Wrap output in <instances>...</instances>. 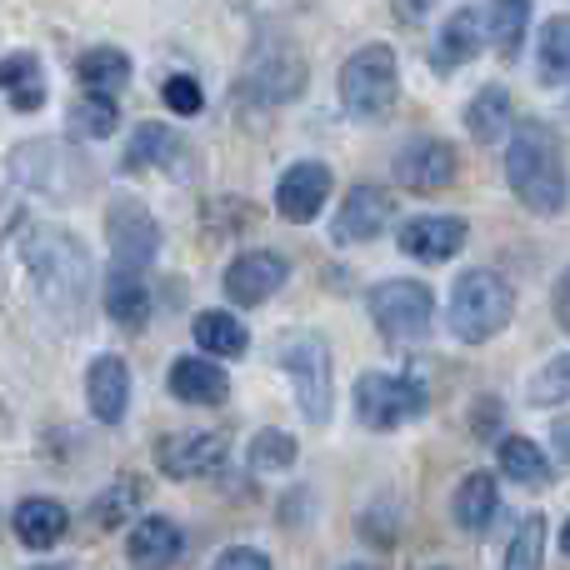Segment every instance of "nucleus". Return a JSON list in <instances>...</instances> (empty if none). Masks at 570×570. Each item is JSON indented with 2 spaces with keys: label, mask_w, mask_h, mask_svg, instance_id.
<instances>
[{
  "label": "nucleus",
  "mask_w": 570,
  "mask_h": 570,
  "mask_svg": "<svg viewBox=\"0 0 570 570\" xmlns=\"http://www.w3.org/2000/svg\"><path fill=\"white\" fill-rule=\"evenodd\" d=\"M531 6L535 0H485V30H491L495 56H521L525 30H531Z\"/></svg>",
  "instance_id": "b1692460"
},
{
  "label": "nucleus",
  "mask_w": 570,
  "mask_h": 570,
  "mask_svg": "<svg viewBox=\"0 0 570 570\" xmlns=\"http://www.w3.org/2000/svg\"><path fill=\"white\" fill-rule=\"evenodd\" d=\"M495 461H501V475H511L515 485H546L551 481V455L531 441V435H505L495 445Z\"/></svg>",
  "instance_id": "cd10ccee"
},
{
  "label": "nucleus",
  "mask_w": 570,
  "mask_h": 570,
  "mask_svg": "<svg viewBox=\"0 0 570 570\" xmlns=\"http://www.w3.org/2000/svg\"><path fill=\"white\" fill-rule=\"evenodd\" d=\"M395 176H401L405 190H421V196L445 190L455 180V150L435 136H415L411 146L395 156Z\"/></svg>",
  "instance_id": "ddd939ff"
},
{
  "label": "nucleus",
  "mask_w": 570,
  "mask_h": 570,
  "mask_svg": "<svg viewBox=\"0 0 570 570\" xmlns=\"http://www.w3.org/2000/svg\"><path fill=\"white\" fill-rule=\"evenodd\" d=\"M190 335H196V345L206 355H216V361H236V355H246V345H250L246 325H240L230 311H200L196 325H190Z\"/></svg>",
  "instance_id": "a878e982"
},
{
  "label": "nucleus",
  "mask_w": 570,
  "mask_h": 570,
  "mask_svg": "<svg viewBox=\"0 0 570 570\" xmlns=\"http://www.w3.org/2000/svg\"><path fill=\"white\" fill-rule=\"evenodd\" d=\"M556 321H561V331H570V266L556 281Z\"/></svg>",
  "instance_id": "4c0bfd02"
},
{
  "label": "nucleus",
  "mask_w": 570,
  "mask_h": 570,
  "mask_svg": "<svg viewBox=\"0 0 570 570\" xmlns=\"http://www.w3.org/2000/svg\"><path fill=\"white\" fill-rule=\"evenodd\" d=\"M106 240H110L116 266L146 271L150 261H156V250H160V226H156V216H150L140 200L116 196L110 200V210H106Z\"/></svg>",
  "instance_id": "6e6552de"
},
{
  "label": "nucleus",
  "mask_w": 570,
  "mask_h": 570,
  "mask_svg": "<svg viewBox=\"0 0 570 570\" xmlns=\"http://www.w3.org/2000/svg\"><path fill=\"white\" fill-rule=\"evenodd\" d=\"M20 256L26 271L36 276V291L46 295V305L66 321H80L90 301V256L70 230L60 226H30L20 236Z\"/></svg>",
  "instance_id": "f03ea898"
},
{
  "label": "nucleus",
  "mask_w": 570,
  "mask_h": 570,
  "mask_svg": "<svg viewBox=\"0 0 570 570\" xmlns=\"http://www.w3.org/2000/svg\"><path fill=\"white\" fill-rule=\"evenodd\" d=\"M281 371L291 375V391L295 405L311 425H325L335 411V371H331V345L321 335H291L281 345Z\"/></svg>",
  "instance_id": "423d86ee"
},
{
  "label": "nucleus",
  "mask_w": 570,
  "mask_h": 570,
  "mask_svg": "<svg viewBox=\"0 0 570 570\" xmlns=\"http://www.w3.org/2000/svg\"><path fill=\"white\" fill-rule=\"evenodd\" d=\"M525 401H531L535 411H556V405L570 401V351L551 355V361L525 381Z\"/></svg>",
  "instance_id": "7c9ffc66"
},
{
  "label": "nucleus",
  "mask_w": 570,
  "mask_h": 570,
  "mask_svg": "<svg viewBox=\"0 0 570 570\" xmlns=\"http://www.w3.org/2000/svg\"><path fill=\"white\" fill-rule=\"evenodd\" d=\"M291 281V261L281 250H246L226 266V295L236 305H261Z\"/></svg>",
  "instance_id": "f8f14e48"
},
{
  "label": "nucleus",
  "mask_w": 570,
  "mask_h": 570,
  "mask_svg": "<svg viewBox=\"0 0 570 570\" xmlns=\"http://www.w3.org/2000/svg\"><path fill=\"white\" fill-rule=\"evenodd\" d=\"M511 120H515V106H511V90L505 86H481L471 96V106H465V130H471L481 146L511 136Z\"/></svg>",
  "instance_id": "4be33fe9"
},
{
  "label": "nucleus",
  "mask_w": 570,
  "mask_h": 570,
  "mask_svg": "<svg viewBox=\"0 0 570 570\" xmlns=\"http://www.w3.org/2000/svg\"><path fill=\"white\" fill-rule=\"evenodd\" d=\"M116 100L110 96H80L76 100V110H70V136H80V140H106L110 130H116Z\"/></svg>",
  "instance_id": "2f4dec72"
},
{
  "label": "nucleus",
  "mask_w": 570,
  "mask_h": 570,
  "mask_svg": "<svg viewBox=\"0 0 570 570\" xmlns=\"http://www.w3.org/2000/svg\"><path fill=\"white\" fill-rule=\"evenodd\" d=\"M371 321L385 341L395 345H415L431 335L435 325V301H431V285L421 281H381L371 291Z\"/></svg>",
  "instance_id": "0eeeda50"
},
{
  "label": "nucleus",
  "mask_w": 570,
  "mask_h": 570,
  "mask_svg": "<svg viewBox=\"0 0 570 570\" xmlns=\"http://www.w3.org/2000/svg\"><path fill=\"white\" fill-rule=\"evenodd\" d=\"M485 46H491L485 10H475V6L451 10V16H445V26H441V36H435V70H441V76H451V70L471 66Z\"/></svg>",
  "instance_id": "2eb2a0df"
},
{
  "label": "nucleus",
  "mask_w": 570,
  "mask_h": 570,
  "mask_svg": "<svg viewBox=\"0 0 570 570\" xmlns=\"http://www.w3.org/2000/svg\"><path fill=\"white\" fill-rule=\"evenodd\" d=\"M551 451L561 455V461H570V415H561V421H551Z\"/></svg>",
  "instance_id": "58836bf2"
},
{
  "label": "nucleus",
  "mask_w": 570,
  "mask_h": 570,
  "mask_svg": "<svg viewBox=\"0 0 570 570\" xmlns=\"http://www.w3.org/2000/svg\"><path fill=\"white\" fill-rule=\"evenodd\" d=\"M561 556H566V561H570V521L561 525Z\"/></svg>",
  "instance_id": "a19ab883"
},
{
  "label": "nucleus",
  "mask_w": 570,
  "mask_h": 570,
  "mask_svg": "<svg viewBox=\"0 0 570 570\" xmlns=\"http://www.w3.org/2000/svg\"><path fill=\"white\" fill-rule=\"evenodd\" d=\"M505 180L515 200L531 216H561L570 206V176H566V146L546 120H521L505 146Z\"/></svg>",
  "instance_id": "f257e3e1"
},
{
  "label": "nucleus",
  "mask_w": 570,
  "mask_h": 570,
  "mask_svg": "<svg viewBox=\"0 0 570 570\" xmlns=\"http://www.w3.org/2000/svg\"><path fill=\"white\" fill-rule=\"evenodd\" d=\"M86 401L100 425H120L130 405V371L120 355H96L86 371Z\"/></svg>",
  "instance_id": "dca6fc26"
},
{
  "label": "nucleus",
  "mask_w": 570,
  "mask_h": 570,
  "mask_svg": "<svg viewBox=\"0 0 570 570\" xmlns=\"http://www.w3.org/2000/svg\"><path fill=\"white\" fill-rule=\"evenodd\" d=\"M431 6H435V0H395V10H401L405 20H425V16H431Z\"/></svg>",
  "instance_id": "ea45409f"
},
{
  "label": "nucleus",
  "mask_w": 570,
  "mask_h": 570,
  "mask_svg": "<svg viewBox=\"0 0 570 570\" xmlns=\"http://www.w3.org/2000/svg\"><path fill=\"white\" fill-rule=\"evenodd\" d=\"M66 525H70L66 505L46 501V495H30V501L16 505V535L30 546V551H50V546L66 535Z\"/></svg>",
  "instance_id": "5701e85b"
},
{
  "label": "nucleus",
  "mask_w": 570,
  "mask_h": 570,
  "mask_svg": "<svg viewBox=\"0 0 570 570\" xmlns=\"http://www.w3.org/2000/svg\"><path fill=\"white\" fill-rule=\"evenodd\" d=\"M535 76L541 86H566L570 80V16H551L535 40Z\"/></svg>",
  "instance_id": "c85d7f7f"
},
{
  "label": "nucleus",
  "mask_w": 570,
  "mask_h": 570,
  "mask_svg": "<svg viewBox=\"0 0 570 570\" xmlns=\"http://www.w3.org/2000/svg\"><path fill=\"white\" fill-rule=\"evenodd\" d=\"M541 546H546V515H525L521 531H515V541H511V551H505V566L511 570L541 566Z\"/></svg>",
  "instance_id": "f704fd0d"
},
{
  "label": "nucleus",
  "mask_w": 570,
  "mask_h": 570,
  "mask_svg": "<svg viewBox=\"0 0 570 570\" xmlns=\"http://www.w3.org/2000/svg\"><path fill=\"white\" fill-rule=\"evenodd\" d=\"M160 100H166L176 116H200V106H206V96H200V80H196V76H170L166 86H160Z\"/></svg>",
  "instance_id": "c9c22d12"
},
{
  "label": "nucleus",
  "mask_w": 570,
  "mask_h": 570,
  "mask_svg": "<svg viewBox=\"0 0 570 570\" xmlns=\"http://www.w3.org/2000/svg\"><path fill=\"white\" fill-rule=\"evenodd\" d=\"M511 315H515V291L505 276H495L485 266L455 276L451 301H445V325H451L455 341L465 345L491 341V335H501L511 325Z\"/></svg>",
  "instance_id": "7ed1b4c3"
},
{
  "label": "nucleus",
  "mask_w": 570,
  "mask_h": 570,
  "mask_svg": "<svg viewBox=\"0 0 570 570\" xmlns=\"http://www.w3.org/2000/svg\"><path fill=\"white\" fill-rule=\"evenodd\" d=\"M431 405V385L411 371H365L355 381V415L365 431H401Z\"/></svg>",
  "instance_id": "20e7f679"
},
{
  "label": "nucleus",
  "mask_w": 570,
  "mask_h": 570,
  "mask_svg": "<svg viewBox=\"0 0 570 570\" xmlns=\"http://www.w3.org/2000/svg\"><path fill=\"white\" fill-rule=\"evenodd\" d=\"M295 435H285V431H261L256 441H250V465L256 471H291L295 465Z\"/></svg>",
  "instance_id": "72a5a7b5"
},
{
  "label": "nucleus",
  "mask_w": 570,
  "mask_h": 570,
  "mask_svg": "<svg viewBox=\"0 0 570 570\" xmlns=\"http://www.w3.org/2000/svg\"><path fill=\"white\" fill-rule=\"evenodd\" d=\"M465 220L461 216H415L401 226V256L425 261V266H441V261L461 256L465 246Z\"/></svg>",
  "instance_id": "4468645a"
},
{
  "label": "nucleus",
  "mask_w": 570,
  "mask_h": 570,
  "mask_svg": "<svg viewBox=\"0 0 570 570\" xmlns=\"http://www.w3.org/2000/svg\"><path fill=\"white\" fill-rule=\"evenodd\" d=\"M566 116H570V96H566Z\"/></svg>",
  "instance_id": "79ce46f5"
},
{
  "label": "nucleus",
  "mask_w": 570,
  "mask_h": 570,
  "mask_svg": "<svg viewBox=\"0 0 570 570\" xmlns=\"http://www.w3.org/2000/svg\"><path fill=\"white\" fill-rule=\"evenodd\" d=\"M146 501V485L140 481H116L106 495H96V505H90V515H96V525H126L130 521V511Z\"/></svg>",
  "instance_id": "473e14b6"
},
{
  "label": "nucleus",
  "mask_w": 570,
  "mask_h": 570,
  "mask_svg": "<svg viewBox=\"0 0 570 570\" xmlns=\"http://www.w3.org/2000/svg\"><path fill=\"white\" fill-rule=\"evenodd\" d=\"M230 455V441L220 431H180L166 435L156 445V461L170 481H200V475H216Z\"/></svg>",
  "instance_id": "1a4fd4ad"
},
{
  "label": "nucleus",
  "mask_w": 570,
  "mask_h": 570,
  "mask_svg": "<svg viewBox=\"0 0 570 570\" xmlns=\"http://www.w3.org/2000/svg\"><path fill=\"white\" fill-rule=\"evenodd\" d=\"M76 76L90 96H120L130 80V60H126V50H116V46H90L86 56L76 60Z\"/></svg>",
  "instance_id": "393cba45"
},
{
  "label": "nucleus",
  "mask_w": 570,
  "mask_h": 570,
  "mask_svg": "<svg viewBox=\"0 0 570 570\" xmlns=\"http://www.w3.org/2000/svg\"><path fill=\"white\" fill-rule=\"evenodd\" d=\"M106 311L116 325H126V331H140V325L150 321V291L146 281L136 276V266H116L106 276Z\"/></svg>",
  "instance_id": "412c9836"
},
{
  "label": "nucleus",
  "mask_w": 570,
  "mask_h": 570,
  "mask_svg": "<svg viewBox=\"0 0 570 570\" xmlns=\"http://www.w3.org/2000/svg\"><path fill=\"white\" fill-rule=\"evenodd\" d=\"M166 385H170V395L186 405H220L230 395L226 371H220L216 361H206V355H180V361L170 365Z\"/></svg>",
  "instance_id": "a211bd4d"
},
{
  "label": "nucleus",
  "mask_w": 570,
  "mask_h": 570,
  "mask_svg": "<svg viewBox=\"0 0 570 570\" xmlns=\"http://www.w3.org/2000/svg\"><path fill=\"white\" fill-rule=\"evenodd\" d=\"M331 186L335 180H331V166H325V160H295L276 186V210L285 220H295V226H305V220H315L325 210Z\"/></svg>",
  "instance_id": "9b49d317"
},
{
  "label": "nucleus",
  "mask_w": 570,
  "mask_h": 570,
  "mask_svg": "<svg viewBox=\"0 0 570 570\" xmlns=\"http://www.w3.org/2000/svg\"><path fill=\"white\" fill-rule=\"evenodd\" d=\"M250 86L261 90V100H295L305 90V60L295 56L291 46L271 50V56H261L256 66H250Z\"/></svg>",
  "instance_id": "aec40b11"
},
{
  "label": "nucleus",
  "mask_w": 570,
  "mask_h": 570,
  "mask_svg": "<svg viewBox=\"0 0 570 570\" xmlns=\"http://www.w3.org/2000/svg\"><path fill=\"white\" fill-rule=\"evenodd\" d=\"M126 551L136 566H170V561H180V551H186V535H180V525L166 521V515H146V521L130 525Z\"/></svg>",
  "instance_id": "6ab92c4d"
},
{
  "label": "nucleus",
  "mask_w": 570,
  "mask_h": 570,
  "mask_svg": "<svg viewBox=\"0 0 570 570\" xmlns=\"http://www.w3.org/2000/svg\"><path fill=\"white\" fill-rule=\"evenodd\" d=\"M180 150L176 130L160 126V120H140L136 136H130L126 146V170H156V166H170Z\"/></svg>",
  "instance_id": "c756f323"
},
{
  "label": "nucleus",
  "mask_w": 570,
  "mask_h": 570,
  "mask_svg": "<svg viewBox=\"0 0 570 570\" xmlns=\"http://www.w3.org/2000/svg\"><path fill=\"white\" fill-rule=\"evenodd\" d=\"M391 216H395L391 190L351 186V196L341 200V210H335V220H331V240L335 246H365V240H375L391 226Z\"/></svg>",
  "instance_id": "9d476101"
},
{
  "label": "nucleus",
  "mask_w": 570,
  "mask_h": 570,
  "mask_svg": "<svg viewBox=\"0 0 570 570\" xmlns=\"http://www.w3.org/2000/svg\"><path fill=\"white\" fill-rule=\"evenodd\" d=\"M501 511V485H495L491 471H471L455 481V495H451V515L465 535H485Z\"/></svg>",
  "instance_id": "f3484780"
},
{
  "label": "nucleus",
  "mask_w": 570,
  "mask_h": 570,
  "mask_svg": "<svg viewBox=\"0 0 570 570\" xmlns=\"http://www.w3.org/2000/svg\"><path fill=\"white\" fill-rule=\"evenodd\" d=\"M395 96H401V60H395V50L381 46V40L361 46L341 66V106L351 110V116H361V120L385 116V110L395 106Z\"/></svg>",
  "instance_id": "39448f33"
},
{
  "label": "nucleus",
  "mask_w": 570,
  "mask_h": 570,
  "mask_svg": "<svg viewBox=\"0 0 570 570\" xmlns=\"http://www.w3.org/2000/svg\"><path fill=\"white\" fill-rule=\"evenodd\" d=\"M0 90L16 110H40L46 106V76H40V60L30 50L0 60Z\"/></svg>",
  "instance_id": "bb28decb"
},
{
  "label": "nucleus",
  "mask_w": 570,
  "mask_h": 570,
  "mask_svg": "<svg viewBox=\"0 0 570 570\" xmlns=\"http://www.w3.org/2000/svg\"><path fill=\"white\" fill-rule=\"evenodd\" d=\"M216 566H220V570H266L271 556H266V551H250V546H230V551L216 556Z\"/></svg>",
  "instance_id": "e433bc0d"
}]
</instances>
